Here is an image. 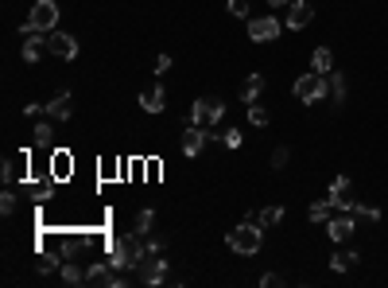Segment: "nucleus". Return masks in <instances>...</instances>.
I'll return each instance as SVG.
<instances>
[{
	"mask_svg": "<svg viewBox=\"0 0 388 288\" xmlns=\"http://www.w3.org/2000/svg\"><path fill=\"white\" fill-rule=\"evenodd\" d=\"M148 257V242L144 234H125V238H113L109 242V265L113 269H136L140 261Z\"/></svg>",
	"mask_w": 388,
	"mask_h": 288,
	"instance_id": "1",
	"label": "nucleus"
},
{
	"mask_svg": "<svg viewBox=\"0 0 388 288\" xmlns=\"http://www.w3.org/2000/svg\"><path fill=\"white\" fill-rule=\"evenodd\" d=\"M229 249L233 253H241V257H252V253H261V246H264V230H261V222L256 219H245L241 226H233L229 230Z\"/></svg>",
	"mask_w": 388,
	"mask_h": 288,
	"instance_id": "2",
	"label": "nucleus"
},
{
	"mask_svg": "<svg viewBox=\"0 0 388 288\" xmlns=\"http://www.w3.org/2000/svg\"><path fill=\"white\" fill-rule=\"evenodd\" d=\"M55 24H58V4L55 0H35L28 20H24V31H55Z\"/></svg>",
	"mask_w": 388,
	"mask_h": 288,
	"instance_id": "3",
	"label": "nucleus"
},
{
	"mask_svg": "<svg viewBox=\"0 0 388 288\" xmlns=\"http://www.w3.org/2000/svg\"><path fill=\"white\" fill-rule=\"evenodd\" d=\"M326 74H315V70H310V74H299V78H295V98L299 101H307V105H315V101H322L326 98Z\"/></svg>",
	"mask_w": 388,
	"mask_h": 288,
	"instance_id": "4",
	"label": "nucleus"
},
{
	"mask_svg": "<svg viewBox=\"0 0 388 288\" xmlns=\"http://www.w3.org/2000/svg\"><path fill=\"white\" fill-rule=\"evenodd\" d=\"M222 117H225L222 98H198L194 101V110H191V125H202V129H213Z\"/></svg>",
	"mask_w": 388,
	"mask_h": 288,
	"instance_id": "5",
	"label": "nucleus"
},
{
	"mask_svg": "<svg viewBox=\"0 0 388 288\" xmlns=\"http://www.w3.org/2000/svg\"><path fill=\"white\" fill-rule=\"evenodd\" d=\"M86 285H97V288H125L128 280L121 277V269H113L109 261H97V265L86 269Z\"/></svg>",
	"mask_w": 388,
	"mask_h": 288,
	"instance_id": "6",
	"label": "nucleus"
},
{
	"mask_svg": "<svg viewBox=\"0 0 388 288\" xmlns=\"http://www.w3.org/2000/svg\"><path fill=\"white\" fill-rule=\"evenodd\" d=\"M136 280H140V285H164L167 280V261L159 257V253H148V257L136 265Z\"/></svg>",
	"mask_w": 388,
	"mask_h": 288,
	"instance_id": "7",
	"label": "nucleus"
},
{
	"mask_svg": "<svg viewBox=\"0 0 388 288\" xmlns=\"http://www.w3.org/2000/svg\"><path fill=\"white\" fill-rule=\"evenodd\" d=\"M276 35H280V20H276V16H256V20H249L252 43H276Z\"/></svg>",
	"mask_w": 388,
	"mask_h": 288,
	"instance_id": "8",
	"label": "nucleus"
},
{
	"mask_svg": "<svg viewBox=\"0 0 388 288\" xmlns=\"http://www.w3.org/2000/svg\"><path fill=\"white\" fill-rule=\"evenodd\" d=\"M330 203H334L338 210L353 207V179H349V176H334V179H330Z\"/></svg>",
	"mask_w": 388,
	"mask_h": 288,
	"instance_id": "9",
	"label": "nucleus"
},
{
	"mask_svg": "<svg viewBox=\"0 0 388 288\" xmlns=\"http://www.w3.org/2000/svg\"><path fill=\"white\" fill-rule=\"evenodd\" d=\"M47 40H51V55H55V59H67L70 62L78 55V40L70 35V31H51Z\"/></svg>",
	"mask_w": 388,
	"mask_h": 288,
	"instance_id": "10",
	"label": "nucleus"
},
{
	"mask_svg": "<svg viewBox=\"0 0 388 288\" xmlns=\"http://www.w3.org/2000/svg\"><path fill=\"white\" fill-rule=\"evenodd\" d=\"M43 55H51V40H43V31H24V59L39 62Z\"/></svg>",
	"mask_w": 388,
	"mask_h": 288,
	"instance_id": "11",
	"label": "nucleus"
},
{
	"mask_svg": "<svg viewBox=\"0 0 388 288\" xmlns=\"http://www.w3.org/2000/svg\"><path fill=\"white\" fill-rule=\"evenodd\" d=\"M353 230H358V222H353V214H334V219L326 222V234H330V242H349L353 238Z\"/></svg>",
	"mask_w": 388,
	"mask_h": 288,
	"instance_id": "12",
	"label": "nucleus"
},
{
	"mask_svg": "<svg viewBox=\"0 0 388 288\" xmlns=\"http://www.w3.org/2000/svg\"><path fill=\"white\" fill-rule=\"evenodd\" d=\"M206 137H210V133H206L202 125H191V129L183 133V140H179V149H183V156H198V152L206 149Z\"/></svg>",
	"mask_w": 388,
	"mask_h": 288,
	"instance_id": "13",
	"label": "nucleus"
},
{
	"mask_svg": "<svg viewBox=\"0 0 388 288\" xmlns=\"http://www.w3.org/2000/svg\"><path fill=\"white\" fill-rule=\"evenodd\" d=\"M310 20H315V8H310L307 0H295V4L288 8V28L291 31H303Z\"/></svg>",
	"mask_w": 388,
	"mask_h": 288,
	"instance_id": "14",
	"label": "nucleus"
},
{
	"mask_svg": "<svg viewBox=\"0 0 388 288\" xmlns=\"http://www.w3.org/2000/svg\"><path fill=\"white\" fill-rule=\"evenodd\" d=\"M164 105H167V90L155 82V86H148L144 94H140V110H148V113H164Z\"/></svg>",
	"mask_w": 388,
	"mask_h": 288,
	"instance_id": "15",
	"label": "nucleus"
},
{
	"mask_svg": "<svg viewBox=\"0 0 388 288\" xmlns=\"http://www.w3.org/2000/svg\"><path fill=\"white\" fill-rule=\"evenodd\" d=\"M43 113H47L51 121H70V90H62L51 105H43Z\"/></svg>",
	"mask_w": 388,
	"mask_h": 288,
	"instance_id": "16",
	"label": "nucleus"
},
{
	"mask_svg": "<svg viewBox=\"0 0 388 288\" xmlns=\"http://www.w3.org/2000/svg\"><path fill=\"white\" fill-rule=\"evenodd\" d=\"M326 98L330 101H334V105H346V78H342V74H338V70H330V74H326Z\"/></svg>",
	"mask_w": 388,
	"mask_h": 288,
	"instance_id": "17",
	"label": "nucleus"
},
{
	"mask_svg": "<svg viewBox=\"0 0 388 288\" xmlns=\"http://www.w3.org/2000/svg\"><path fill=\"white\" fill-rule=\"evenodd\" d=\"M261 90H264V74H249V78L241 82V101L252 105V101L261 98Z\"/></svg>",
	"mask_w": 388,
	"mask_h": 288,
	"instance_id": "18",
	"label": "nucleus"
},
{
	"mask_svg": "<svg viewBox=\"0 0 388 288\" xmlns=\"http://www.w3.org/2000/svg\"><path fill=\"white\" fill-rule=\"evenodd\" d=\"M310 70H315V74H330V70H334V51L319 47L315 55H310Z\"/></svg>",
	"mask_w": 388,
	"mask_h": 288,
	"instance_id": "19",
	"label": "nucleus"
},
{
	"mask_svg": "<svg viewBox=\"0 0 388 288\" xmlns=\"http://www.w3.org/2000/svg\"><path fill=\"white\" fill-rule=\"evenodd\" d=\"M58 277H62V285H86V269L74 265V261H62V269H58Z\"/></svg>",
	"mask_w": 388,
	"mask_h": 288,
	"instance_id": "20",
	"label": "nucleus"
},
{
	"mask_svg": "<svg viewBox=\"0 0 388 288\" xmlns=\"http://www.w3.org/2000/svg\"><path fill=\"white\" fill-rule=\"evenodd\" d=\"M334 210H338L334 203H330V199H322V203H315V207L307 210V219H310V222H319V226H326V222L334 219Z\"/></svg>",
	"mask_w": 388,
	"mask_h": 288,
	"instance_id": "21",
	"label": "nucleus"
},
{
	"mask_svg": "<svg viewBox=\"0 0 388 288\" xmlns=\"http://www.w3.org/2000/svg\"><path fill=\"white\" fill-rule=\"evenodd\" d=\"M358 261H361L358 253H353V249H346V253H334V257H330V269H334V273H349Z\"/></svg>",
	"mask_w": 388,
	"mask_h": 288,
	"instance_id": "22",
	"label": "nucleus"
},
{
	"mask_svg": "<svg viewBox=\"0 0 388 288\" xmlns=\"http://www.w3.org/2000/svg\"><path fill=\"white\" fill-rule=\"evenodd\" d=\"M249 219H256L261 226H280V222H283V207H264L261 214H249Z\"/></svg>",
	"mask_w": 388,
	"mask_h": 288,
	"instance_id": "23",
	"label": "nucleus"
},
{
	"mask_svg": "<svg viewBox=\"0 0 388 288\" xmlns=\"http://www.w3.org/2000/svg\"><path fill=\"white\" fill-rule=\"evenodd\" d=\"M349 214H353V219H365V222H380V210L365 207V203H358V199H353V207H349Z\"/></svg>",
	"mask_w": 388,
	"mask_h": 288,
	"instance_id": "24",
	"label": "nucleus"
},
{
	"mask_svg": "<svg viewBox=\"0 0 388 288\" xmlns=\"http://www.w3.org/2000/svg\"><path fill=\"white\" fill-rule=\"evenodd\" d=\"M31 140H35V144H43V149H47L51 140H55V129H51V117H47V121H39V125H35V133H31Z\"/></svg>",
	"mask_w": 388,
	"mask_h": 288,
	"instance_id": "25",
	"label": "nucleus"
},
{
	"mask_svg": "<svg viewBox=\"0 0 388 288\" xmlns=\"http://www.w3.org/2000/svg\"><path fill=\"white\" fill-rule=\"evenodd\" d=\"M155 226V210H140V214H136V234H144L148 238V230Z\"/></svg>",
	"mask_w": 388,
	"mask_h": 288,
	"instance_id": "26",
	"label": "nucleus"
},
{
	"mask_svg": "<svg viewBox=\"0 0 388 288\" xmlns=\"http://www.w3.org/2000/svg\"><path fill=\"white\" fill-rule=\"evenodd\" d=\"M249 121H252V125H256V129H264V125H268V110L252 101V105H249Z\"/></svg>",
	"mask_w": 388,
	"mask_h": 288,
	"instance_id": "27",
	"label": "nucleus"
},
{
	"mask_svg": "<svg viewBox=\"0 0 388 288\" xmlns=\"http://www.w3.org/2000/svg\"><path fill=\"white\" fill-rule=\"evenodd\" d=\"M16 207H19V199L12 191H4V195H0V210H4V214H16Z\"/></svg>",
	"mask_w": 388,
	"mask_h": 288,
	"instance_id": "28",
	"label": "nucleus"
},
{
	"mask_svg": "<svg viewBox=\"0 0 388 288\" xmlns=\"http://www.w3.org/2000/svg\"><path fill=\"white\" fill-rule=\"evenodd\" d=\"M58 261H62V257H58V253H55V257H51V253H43V257L35 261V269H39V273H51V269H55Z\"/></svg>",
	"mask_w": 388,
	"mask_h": 288,
	"instance_id": "29",
	"label": "nucleus"
},
{
	"mask_svg": "<svg viewBox=\"0 0 388 288\" xmlns=\"http://www.w3.org/2000/svg\"><path fill=\"white\" fill-rule=\"evenodd\" d=\"M222 140H225V149H241V129H225Z\"/></svg>",
	"mask_w": 388,
	"mask_h": 288,
	"instance_id": "30",
	"label": "nucleus"
},
{
	"mask_svg": "<svg viewBox=\"0 0 388 288\" xmlns=\"http://www.w3.org/2000/svg\"><path fill=\"white\" fill-rule=\"evenodd\" d=\"M19 179V164L16 160H4V183H16Z\"/></svg>",
	"mask_w": 388,
	"mask_h": 288,
	"instance_id": "31",
	"label": "nucleus"
},
{
	"mask_svg": "<svg viewBox=\"0 0 388 288\" xmlns=\"http://www.w3.org/2000/svg\"><path fill=\"white\" fill-rule=\"evenodd\" d=\"M288 156H291L288 149H276V152H272V171H280L283 164H288Z\"/></svg>",
	"mask_w": 388,
	"mask_h": 288,
	"instance_id": "32",
	"label": "nucleus"
},
{
	"mask_svg": "<svg viewBox=\"0 0 388 288\" xmlns=\"http://www.w3.org/2000/svg\"><path fill=\"white\" fill-rule=\"evenodd\" d=\"M229 12L241 20V16H249V0H229Z\"/></svg>",
	"mask_w": 388,
	"mask_h": 288,
	"instance_id": "33",
	"label": "nucleus"
},
{
	"mask_svg": "<svg viewBox=\"0 0 388 288\" xmlns=\"http://www.w3.org/2000/svg\"><path fill=\"white\" fill-rule=\"evenodd\" d=\"M31 199L47 203V199H51V187H47V183H39V187H31Z\"/></svg>",
	"mask_w": 388,
	"mask_h": 288,
	"instance_id": "34",
	"label": "nucleus"
},
{
	"mask_svg": "<svg viewBox=\"0 0 388 288\" xmlns=\"http://www.w3.org/2000/svg\"><path fill=\"white\" fill-rule=\"evenodd\" d=\"M164 70H171V55H159V59H155V74H164Z\"/></svg>",
	"mask_w": 388,
	"mask_h": 288,
	"instance_id": "35",
	"label": "nucleus"
},
{
	"mask_svg": "<svg viewBox=\"0 0 388 288\" xmlns=\"http://www.w3.org/2000/svg\"><path fill=\"white\" fill-rule=\"evenodd\" d=\"M148 242V253H164V242L159 238H144Z\"/></svg>",
	"mask_w": 388,
	"mask_h": 288,
	"instance_id": "36",
	"label": "nucleus"
},
{
	"mask_svg": "<svg viewBox=\"0 0 388 288\" xmlns=\"http://www.w3.org/2000/svg\"><path fill=\"white\" fill-rule=\"evenodd\" d=\"M268 4H272V8H283V4H288V0H268Z\"/></svg>",
	"mask_w": 388,
	"mask_h": 288,
	"instance_id": "37",
	"label": "nucleus"
}]
</instances>
